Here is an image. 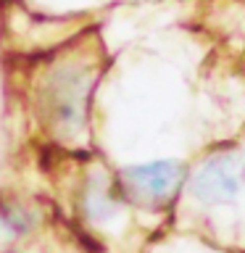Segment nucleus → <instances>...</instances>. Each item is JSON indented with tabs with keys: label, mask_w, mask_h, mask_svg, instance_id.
I'll list each match as a JSON object with an SVG mask.
<instances>
[{
	"label": "nucleus",
	"mask_w": 245,
	"mask_h": 253,
	"mask_svg": "<svg viewBox=\"0 0 245 253\" xmlns=\"http://www.w3.org/2000/svg\"><path fill=\"white\" fill-rule=\"evenodd\" d=\"M182 177H185V169H182L179 161H153V164L124 169L122 182L132 201L145 206H158V203H166L177 193V187L182 185Z\"/></svg>",
	"instance_id": "f03ea898"
},
{
	"label": "nucleus",
	"mask_w": 245,
	"mask_h": 253,
	"mask_svg": "<svg viewBox=\"0 0 245 253\" xmlns=\"http://www.w3.org/2000/svg\"><path fill=\"white\" fill-rule=\"evenodd\" d=\"M245 185V156L216 153L193 177V195L203 203H227Z\"/></svg>",
	"instance_id": "f257e3e1"
}]
</instances>
